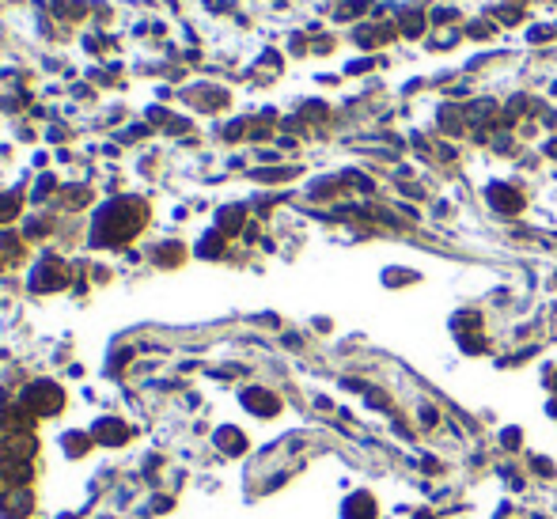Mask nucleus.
<instances>
[{
	"instance_id": "7ed1b4c3",
	"label": "nucleus",
	"mask_w": 557,
	"mask_h": 519,
	"mask_svg": "<svg viewBox=\"0 0 557 519\" xmlns=\"http://www.w3.org/2000/svg\"><path fill=\"white\" fill-rule=\"evenodd\" d=\"M64 281H69V273H64V265L58 258H46L42 265H38L35 273H30V288L35 292H46V288H61Z\"/></svg>"
},
{
	"instance_id": "f03ea898",
	"label": "nucleus",
	"mask_w": 557,
	"mask_h": 519,
	"mask_svg": "<svg viewBox=\"0 0 557 519\" xmlns=\"http://www.w3.org/2000/svg\"><path fill=\"white\" fill-rule=\"evenodd\" d=\"M19 405L27 413H58L61 405H64V394H61V387H53V383H30L27 391H23V398H19Z\"/></svg>"
},
{
	"instance_id": "ddd939ff",
	"label": "nucleus",
	"mask_w": 557,
	"mask_h": 519,
	"mask_svg": "<svg viewBox=\"0 0 557 519\" xmlns=\"http://www.w3.org/2000/svg\"><path fill=\"white\" fill-rule=\"evenodd\" d=\"M417 519H432V516L429 512H417Z\"/></svg>"
},
{
	"instance_id": "f8f14e48",
	"label": "nucleus",
	"mask_w": 557,
	"mask_h": 519,
	"mask_svg": "<svg viewBox=\"0 0 557 519\" xmlns=\"http://www.w3.org/2000/svg\"><path fill=\"white\" fill-rule=\"evenodd\" d=\"M515 443H520V436H515V428H508V432H504V448H515Z\"/></svg>"
},
{
	"instance_id": "9d476101",
	"label": "nucleus",
	"mask_w": 557,
	"mask_h": 519,
	"mask_svg": "<svg viewBox=\"0 0 557 519\" xmlns=\"http://www.w3.org/2000/svg\"><path fill=\"white\" fill-rule=\"evenodd\" d=\"M87 448H91V440H87L84 432H69V436H64V451H69V455H84Z\"/></svg>"
},
{
	"instance_id": "20e7f679",
	"label": "nucleus",
	"mask_w": 557,
	"mask_h": 519,
	"mask_svg": "<svg viewBox=\"0 0 557 519\" xmlns=\"http://www.w3.org/2000/svg\"><path fill=\"white\" fill-rule=\"evenodd\" d=\"M30 508H35V500H30L27 489H8L0 497V519H23L30 516Z\"/></svg>"
},
{
	"instance_id": "9b49d317",
	"label": "nucleus",
	"mask_w": 557,
	"mask_h": 519,
	"mask_svg": "<svg viewBox=\"0 0 557 519\" xmlns=\"http://www.w3.org/2000/svg\"><path fill=\"white\" fill-rule=\"evenodd\" d=\"M15 213V201L12 197H0V216H4V220H8V216H12Z\"/></svg>"
},
{
	"instance_id": "6e6552de",
	"label": "nucleus",
	"mask_w": 557,
	"mask_h": 519,
	"mask_svg": "<svg viewBox=\"0 0 557 519\" xmlns=\"http://www.w3.org/2000/svg\"><path fill=\"white\" fill-rule=\"evenodd\" d=\"M216 448L228 451V455H239V451L247 448V436L239 432V428H220V432H216Z\"/></svg>"
},
{
	"instance_id": "1a4fd4ad",
	"label": "nucleus",
	"mask_w": 557,
	"mask_h": 519,
	"mask_svg": "<svg viewBox=\"0 0 557 519\" xmlns=\"http://www.w3.org/2000/svg\"><path fill=\"white\" fill-rule=\"evenodd\" d=\"M489 201H493L497 209H504V213H515V209H520V193H512L508 186H489Z\"/></svg>"
},
{
	"instance_id": "0eeeda50",
	"label": "nucleus",
	"mask_w": 557,
	"mask_h": 519,
	"mask_svg": "<svg viewBox=\"0 0 557 519\" xmlns=\"http://www.w3.org/2000/svg\"><path fill=\"white\" fill-rule=\"evenodd\" d=\"M342 516L345 519H375V500H371L368 493H357V497L345 500Z\"/></svg>"
},
{
	"instance_id": "f257e3e1",
	"label": "nucleus",
	"mask_w": 557,
	"mask_h": 519,
	"mask_svg": "<svg viewBox=\"0 0 557 519\" xmlns=\"http://www.w3.org/2000/svg\"><path fill=\"white\" fill-rule=\"evenodd\" d=\"M144 216H148V213H144L136 201H118V205H107V209L99 213V220H95V235H103L107 228H114L107 243H125L129 235H136V228H141Z\"/></svg>"
},
{
	"instance_id": "423d86ee",
	"label": "nucleus",
	"mask_w": 557,
	"mask_h": 519,
	"mask_svg": "<svg viewBox=\"0 0 557 519\" xmlns=\"http://www.w3.org/2000/svg\"><path fill=\"white\" fill-rule=\"evenodd\" d=\"M91 432H95V440H99V443H125V440H129L125 425H122V421H110V417L95 421Z\"/></svg>"
},
{
	"instance_id": "39448f33",
	"label": "nucleus",
	"mask_w": 557,
	"mask_h": 519,
	"mask_svg": "<svg viewBox=\"0 0 557 519\" xmlns=\"http://www.w3.org/2000/svg\"><path fill=\"white\" fill-rule=\"evenodd\" d=\"M243 405L250 413H258V417H273V413L281 410V398L273 391H262V387H250L243 391Z\"/></svg>"
}]
</instances>
